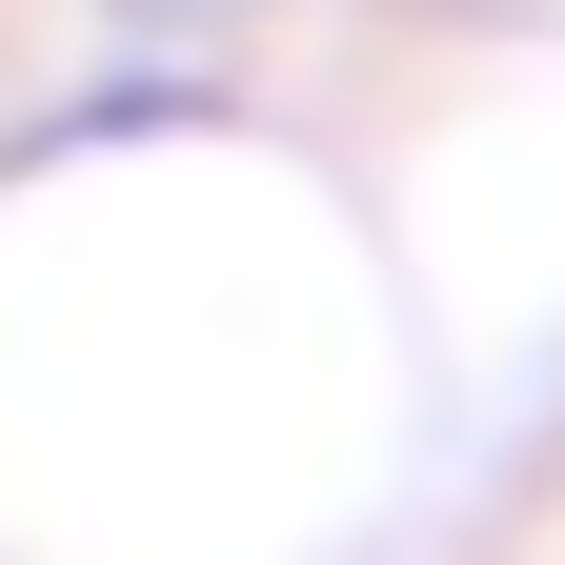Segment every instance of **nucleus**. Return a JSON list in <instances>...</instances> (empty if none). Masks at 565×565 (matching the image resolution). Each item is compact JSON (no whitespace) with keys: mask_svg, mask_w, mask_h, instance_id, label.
Here are the masks:
<instances>
[{"mask_svg":"<svg viewBox=\"0 0 565 565\" xmlns=\"http://www.w3.org/2000/svg\"><path fill=\"white\" fill-rule=\"evenodd\" d=\"M102 21H162V41H202V21H243V0H102Z\"/></svg>","mask_w":565,"mask_h":565,"instance_id":"1","label":"nucleus"}]
</instances>
